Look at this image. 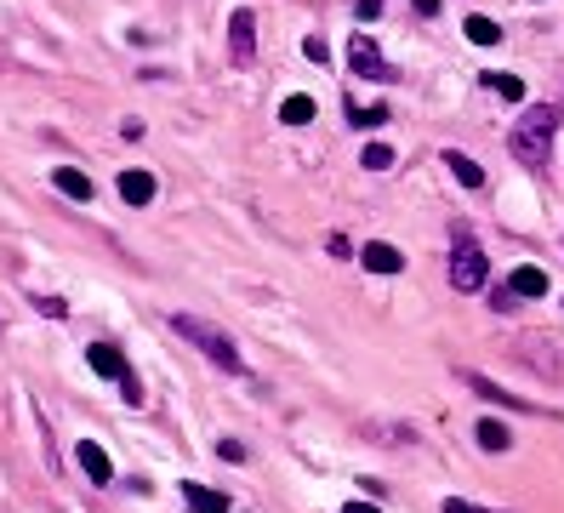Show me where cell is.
I'll list each match as a JSON object with an SVG mask.
<instances>
[{"mask_svg": "<svg viewBox=\"0 0 564 513\" xmlns=\"http://www.w3.org/2000/svg\"><path fill=\"white\" fill-rule=\"evenodd\" d=\"M86 360H91V371H98V377H108V382H120L125 371H132L115 342H91V348H86Z\"/></svg>", "mask_w": 564, "mask_h": 513, "instance_id": "cell-11", "label": "cell"}, {"mask_svg": "<svg viewBox=\"0 0 564 513\" xmlns=\"http://www.w3.org/2000/svg\"><path fill=\"white\" fill-rule=\"evenodd\" d=\"M74 462L86 468V479H91V485H108V479H115V462H108V450H103L98 440H81V450H74Z\"/></svg>", "mask_w": 564, "mask_h": 513, "instance_id": "cell-10", "label": "cell"}, {"mask_svg": "<svg viewBox=\"0 0 564 513\" xmlns=\"http://www.w3.org/2000/svg\"><path fill=\"white\" fill-rule=\"evenodd\" d=\"M479 445H484V450H508V445H513V433L484 416V423H479Z\"/></svg>", "mask_w": 564, "mask_h": 513, "instance_id": "cell-18", "label": "cell"}, {"mask_svg": "<svg viewBox=\"0 0 564 513\" xmlns=\"http://www.w3.org/2000/svg\"><path fill=\"white\" fill-rule=\"evenodd\" d=\"M553 132H559V108L553 103H530L525 115L513 120V132H508L513 160L530 166V171H542L547 166V149H553Z\"/></svg>", "mask_w": 564, "mask_h": 513, "instance_id": "cell-1", "label": "cell"}, {"mask_svg": "<svg viewBox=\"0 0 564 513\" xmlns=\"http://www.w3.org/2000/svg\"><path fill=\"white\" fill-rule=\"evenodd\" d=\"M416 6V18H439V0H411Z\"/></svg>", "mask_w": 564, "mask_h": 513, "instance_id": "cell-27", "label": "cell"}, {"mask_svg": "<svg viewBox=\"0 0 564 513\" xmlns=\"http://www.w3.org/2000/svg\"><path fill=\"white\" fill-rule=\"evenodd\" d=\"M462 29H467V40H474V46H496V40H501V23H496V18H484V12H474V18H467Z\"/></svg>", "mask_w": 564, "mask_h": 513, "instance_id": "cell-16", "label": "cell"}, {"mask_svg": "<svg viewBox=\"0 0 564 513\" xmlns=\"http://www.w3.org/2000/svg\"><path fill=\"white\" fill-rule=\"evenodd\" d=\"M445 513H491V508H474V502H462V496H450Z\"/></svg>", "mask_w": 564, "mask_h": 513, "instance_id": "cell-26", "label": "cell"}, {"mask_svg": "<svg viewBox=\"0 0 564 513\" xmlns=\"http://www.w3.org/2000/svg\"><path fill=\"white\" fill-rule=\"evenodd\" d=\"M313 115H320V108H313V98H308V91H291V98L279 103V120H286V126H308Z\"/></svg>", "mask_w": 564, "mask_h": 513, "instance_id": "cell-15", "label": "cell"}, {"mask_svg": "<svg viewBox=\"0 0 564 513\" xmlns=\"http://www.w3.org/2000/svg\"><path fill=\"white\" fill-rule=\"evenodd\" d=\"M228 64L234 69L257 64V12H251V6H234L228 12Z\"/></svg>", "mask_w": 564, "mask_h": 513, "instance_id": "cell-5", "label": "cell"}, {"mask_svg": "<svg viewBox=\"0 0 564 513\" xmlns=\"http://www.w3.org/2000/svg\"><path fill=\"white\" fill-rule=\"evenodd\" d=\"M348 69H354V74H365V81H376V86L399 81L394 64L382 57V46H376V40L365 35V29H354V40H348Z\"/></svg>", "mask_w": 564, "mask_h": 513, "instance_id": "cell-4", "label": "cell"}, {"mask_svg": "<svg viewBox=\"0 0 564 513\" xmlns=\"http://www.w3.org/2000/svg\"><path fill=\"white\" fill-rule=\"evenodd\" d=\"M120 399H125V406H143V382H137V371H125V377H120Z\"/></svg>", "mask_w": 564, "mask_h": 513, "instance_id": "cell-21", "label": "cell"}, {"mask_svg": "<svg viewBox=\"0 0 564 513\" xmlns=\"http://www.w3.org/2000/svg\"><path fill=\"white\" fill-rule=\"evenodd\" d=\"M484 274H491L484 252L474 245V235H467V228H457V252H450V286H457V291H484Z\"/></svg>", "mask_w": 564, "mask_h": 513, "instance_id": "cell-3", "label": "cell"}, {"mask_svg": "<svg viewBox=\"0 0 564 513\" xmlns=\"http://www.w3.org/2000/svg\"><path fill=\"white\" fill-rule=\"evenodd\" d=\"M52 189L63 200H74V206H91V200H98V183H91L81 166H52Z\"/></svg>", "mask_w": 564, "mask_h": 513, "instance_id": "cell-6", "label": "cell"}, {"mask_svg": "<svg viewBox=\"0 0 564 513\" xmlns=\"http://www.w3.org/2000/svg\"><path fill=\"white\" fill-rule=\"evenodd\" d=\"M154 194H160L154 171H143V166H125V171H120V200H125V206H149Z\"/></svg>", "mask_w": 564, "mask_h": 513, "instance_id": "cell-7", "label": "cell"}, {"mask_svg": "<svg viewBox=\"0 0 564 513\" xmlns=\"http://www.w3.org/2000/svg\"><path fill=\"white\" fill-rule=\"evenodd\" d=\"M342 513H382L376 502H342Z\"/></svg>", "mask_w": 564, "mask_h": 513, "instance_id": "cell-28", "label": "cell"}, {"mask_svg": "<svg viewBox=\"0 0 564 513\" xmlns=\"http://www.w3.org/2000/svg\"><path fill=\"white\" fill-rule=\"evenodd\" d=\"M359 262H365L371 274H399L405 252H399V245H388V240H365V245H359Z\"/></svg>", "mask_w": 564, "mask_h": 513, "instance_id": "cell-8", "label": "cell"}, {"mask_svg": "<svg viewBox=\"0 0 564 513\" xmlns=\"http://www.w3.org/2000/svg\"><path fill=\"white\" fill-rule=\"evenodd\" d=\"M166 325H171V331H177L183 342H194V348L206 354L217 371H245L240 348H234V337L223 331V325H211V320H200V314H171Z\"/></svg>", "mask_w": 564, "mask_h": 513, "instance_id": "cell-2", "label": "cell"}, {"mask_svg": "<svg viewBox=\"0 0 564 513\" xmlns=\"http://www.w3.org/2000/svg\"><path fill=\"white\" fill-rule=\"evenodd\" d=\"M508 291H513V297H547V274L525 262V269H513V274H508Z\"/></svg>", "mask_w": 564, "mask_h": 513, "instance_id": "cell-14", "label": "cell"}, {"mask_svg": "<svg viewBox=\"0 0 564 513\" xmlns=\"http://www.w3.org/2000/svg\"><path fill=\"white\" fill-rule=\"evenodd\" d=\"M445 166L457 171V183H462V189H484V166L474 160V154H457V149H445Z\"/></svg>", "mask_w": 564, "mask_h": 513, "instance_id": "cell-13", "label": "cell"}, {"mask_svg": "<svg viewBox=\"0 0 564 513\" xmlns=\"http://www.w3.org/2000/svg\"><path fill=\"white\" fill-rule=\"evenodd\" d=\"M484 91H496V98L519 103V98H525V81H519V74H484Z\"/></svg>", "mask_w": 564, "mask_h": 513, "instance_id": "cell-17", "label": "cell"}, {"mask_svg": "<svg viewBox=\"0 0 564 513\" xmlns=\"http://www.w3.org/2000/svg\"><path fill=\"white\" fill-rule=\"evenodd\" d=\"M348 120H354L359 132H376V126H388L394 115H388V108H354V103H348Z\"/></svg>", "mask_w": 564, "mask_h": 513, "instance_id": "cell-19", "label": "cell"}, {"mask_svg": "<svg viewBox=\"0 0 564 513\" xmlns=\"http://www.w3.org/2000/svg\"><path fill=\"white\" fill-rule=\"evenodd\" d=\"M382 6H388V0H359V23H371V18H376Z\"/></svg>", "mask_w": 564, "mask_h": 513, "instance_id": "cell-25", "label": "cell"}, {"mask_svg": "<svg viewBox=\"0 0 564 513\" xmlns=\"http://www.w3.org/2000/svg\"><path fill=\"white\" fill-rule=\"evenodd\" d=\"M183 508L188 513H228V491H211L200 479H183Z\"/></svg>", "mask_w": 564, "mask_h": 513, "instance_id": "cell-9", "label": "cell"}, {"mask_svg": "<svg viewBox=\"0 0 564 513\" xmlns=\"http://www.w3.org/2000/svg\"><path fill=\"white\" fill-rule=\"evenodd\" d=\"M462 382L474 388L479 399H491V406H508V411H536V406H530V399H519V394H501V388H496L491 377H479V371H462Z\"/></svg>", "mask_w": 564, "mask_h": 513, "instance_id": "cell-12", "label": "cell"}, {"mask_svg": "<svg viewBox=\"0 0 564 513\" xmlns=\"http://www.w3.org/2000/svg\"><path fill=\"white\" fill-rule=\"evenodd\" d=\"M359 166H365V171H388V166H394V149H388V143H365Z\"/></svg>", "mask_w": 564, "mask_h": 513, "instance_id": "cell-20", "label": "cell"}, {"mask_svg": "<svg viewBox=\"0 0 564 513\" xmlns=\"http://www.w3.org/2000/svg\"><path fill=\"white\" fill-rule=\"evenodd\" d=\"M303 57H308V64H325V57H331V46H325V35H308V40H303Z\"/></svg>", "mask_w": 564, "mask_h": 513, "instance_id": "cell-22", "label": "cell"}, {"mask_svg": "<svg viewBox=\"0 0 564 513\" xmlns=\"http://www.w3.org/2000/svg\"><path fill=\"white\" fill-rule=\"evenodd\" d=\"M217 457H223V462H245V445L240 440H217Z\"/></svg>", "mask_w": 564, "mask_h": 513, "instance_id": "cell-24", "label": "cell"}, {"mask_svg": "<svg viewBox=\"0 0 564 513\" xmlns=\"http://www.w3.org/2000/svg\"><path fill=\"white\" fill-rule=\"evenodd\" d=\"M35 308L46 320H69V303H63V297H35Z\"/></svg>", "mask_w": 564, "mask_h": 513, "instance_id": "cell-23", "label": "cell"}]
</instances>
